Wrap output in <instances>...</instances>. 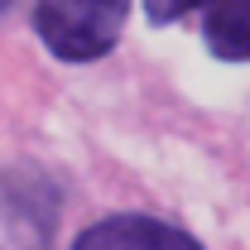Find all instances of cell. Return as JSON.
I'll list each match as a JSON object with an SVG mask.
<instances>
[{"instance_id": "2", "label": "cell", "mask_w": 250, "mask_h": 250, "mask_svg": "<svg viewBox=\"0 0 250 250\" xmlns=\"http://www.w3.org/2000/svg\"><path fill=\"white\" fill-rule=\"evenodd\" d=\"M72 250H202V246H197V236H188L173 221L145 217V212H121V217L87 226L72 241Z\"/></svg>"}, {"instance_id": "1", "label": "cell", "mask_w": 250, "mask_h": 250, "mask_svg": "<svg viewBox=\"0 0 250 250\" xmlns=\"http://www.w3.org/2000/svg\"><path fill=\"white\" fill-rule=\"evenodd\" d=\"M130 0H34V29L62 62H96L121 43Z\"/></svg>"}, {"instance_id": "3", "label": "cell", "mask_w": 250, "mask_h": 250, "mask_svg": "<svg viewBox=\"0 0 250 250\" xmlns=\"http://www.w3.org/2000/svg\"><path fill=\"white\" fill-rule=\"evenodd\" d=\"M202 43L221 62H250V0H212L202 15Z\"/></svg>"}, {"instance_id": "4", "label": "cell", "mask_w": 250, "mask_h": 250, "mask_svg": "<svg viewBox=\"0 0 250 250\" xmlns=\"http://www.w3.org/2000/svg\"><path fill=\"white\" fill-rule=\"evenodd\" d=\"M202 5H212V0H145V15H149V24H178L183 15L202 10Z\"/></svg>"}, {"instance_id": "5", "label": "cell", "mask_w": 250, "mask_h": 250, "mask_svg": "<svg viewBox=\"0 0 250 250\" xmlns=\"http://www.w3.org/2000/svg\"><path fill=\"white\" fill-rule=\"evenodd\" d=\"M5 10H10V0H0V15H5Z\"/></svg>"}]
</instances>
